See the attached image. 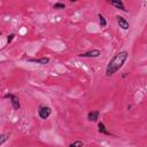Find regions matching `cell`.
<instances>
[{
    "label": "cell",
    "mask_w": 147,
    "mask_h": 147,
    "mask_svg": "<svg viewBox=\"0 0 147 147\" xmlns=\"http://www.w3.org/2000/svg\"><path fill=\"white\" fill-rule=\"evenodd\" d=\"M116 22H117V24L119 25V28L122 29V30H129V28H130V24H129V22L123 17V16H119V15H116Z\"/></svg>",
    "instance_id": "cell-5"
},
{
    "label": "cell",
    "mask_w": 147,
    "mask_h": 147,
    "mask_svg": "<svg viewBox=\"0 0 147 147\" xmlns=\"http://www.w3.org/2000/svg\"><path fill=\"white\" fill-rule=\"evenodd\" d=\"M29 61L31 62H34V63H38V64H47L49 63V59L48 57H39V59H30Z\"/></svg>",
    "instance_id": "cell-9"
},
{
    "label": "cell",
    "mask_w": 147,
    "mask_h": 147,
    "mask_svg": "<svg viewBox=\"0 0 147 147\" xmlns=\"http://www.w3.org/2000/svg\"><path fill=\"white\" fill-rule=\"evenodd\" d=\"M99 117H100V111L99 110H93V111H90L87 114V119L90 122H98Z\"/></svg>",
    "instance_id": "cell-6"
},
{
    "label": "cell",
    "mask_w": 147,
    "mask_h": 147,
    "mask_svg": "<svg viewBox=\"0 0 147 147\" xmlns=\"http://www.w3.org/2000/svg\"><path fill=\"white\" fill-rule=\"evenodd\" d=\"M109 3H110L111 6H114L115 8H117V9H121V10H123V11H127V9L125 8L123 1H119V0H111V1H109Z\"/></svg>",
    "instance_id": "cell-7"
},
{
    "label": "cell",
    "mask_w": 147,
    "mask_h": 147,
    "mask_svg": "<svg viewBox=\"0 0 147 147\" xmlns=\"http://www.w3.org/2000/svg\"><path fill=\"white\" fill-rule=\"evenodd\" d=\"M53 7H54L55 9H64V8H65V5L62 3V2H56V3H54Z\"/></svg>",
    "instance_id": "cell-13"
},
{
    "label": "cell",
    "mask_w": 147,
    "mask_h": 147,
    "mask_svg": "<svg viewBox=\"0 0 147 147\" xmlns=\"http://www.w3.org/2000/svg\"><path fill=\"white\" fill-rule=\"evenodd\" d=\"M51 113H52V110L47 106H39V108H38V115L41 119H47L51 116Z\"/></svg>",
    "instance_id": "cell-4"
},
{
    "label": "cell",
    "mask_w": 147,
    "mask_h": 147,
    "mask_svg": "<svg viewBox=\"0 0 147 147\" xmlns=\"http://www.w3.org/2000/svg\"><path fill=\"white\" fill-rule=\"evenodd\" d=\"M100 55H101L100 49H91V51H87L85 53L78 54L79 57H85V59H95V57H99Z\"/></svg>",
    "instance_id": "cell-2"
},
{
    "label": "cell",
    "mask_w": 147,
    "mask_h": 147,
    "mask_svg": "<svg viewBox=\"0 0 147 147\" xmlns=\"http://www.w3.org/2000/svg\"><path fill=\"white\" fill-rule=\"evenodd\" d=\"M98 18H99V24L101 28H106L107 26V21H106V17L102 15V14H98Z\"/></svg>",
    "instance_id": "cell-10"
},
{
    "label": "cell",
    "mask_w": 147,
    "mask_h": 147,
    "mask_svg": "<svg viewBox=\"0 0 147 147\" xmlns=\"http://www.w3.org/2000/svg\"><path fill=\"white\" fill-rule=\"evenodd\" d=\"M127 57H129V53L126 51H121L117 54H115L110 59V61L108 62V64H107L106 76L107 77H111L113 75H115L123 67V64L125 63V61L127 60Z\"/></svg>",
    "instance_id": "cell-1"
},
{
    "label": "cell",
    "mask_w": 147,
    "mask_h": 147,
    "mask_svg": "<svg viewBox=\"0 0 147 147\" xmlns=\"http://www.w3.org/2000/svg\"><path fill=\"white\" fill-rule=\"evenodd\" d=\"M9 138V133H1L0 136V146H2Z\"/></svg>",
    "instance_id": "cell-11"
},
{
    "label": "cell",
    "mask_w": 147,
    "mask_h": 147,
    "mask_svg": "<svg viewBox=\"0 0 147 147\" xmlns=\"http://www.w3.org/2000/svg\"><path fill=\"white\" fill-rule=\"evenodd\" d=\"M98 130H99L100 133H102V134H105V136H110V134H111V133L107 130L106 125H105L102 122H99V123H98Z\"/></svg>",
    "instance_id": "cell-8"
},
{
    "label": "cell",
    "mask_w": 147,
    "mask_h": 147,
    "mask_svg": "<svg viewBox=\"0 0 147 147\" xmlns=\"http://www.w3.org/2000/svg\"><path fill=\"white\" fill-rule=\"evenodd\" d=\"M14 38H15V34H14V33L8 34V37H7V44H10V42L14 40Z\"/></svg>",
    "instance_id": "cell-14"
},
{
    "label": "cell",
    "mask_w": 147,
    "mask_h": 147,
    "mask_svg": "<svg viewBox=\"0 0 147 147\" xmlns=\"http://www.w3.org/2000/svg\"><path fill=\"white\" fill-rule=\"evenodd\" d=\"M83 146H84V142L82 140H76V141L71 142L68 147H83Z\"/></svg>",
    "instance_id": "cell-12"
},
{
    "label": "cell",
    "mask_w": 147,
    "mask_h": 147,
    "mask_svg": "<svg viewBox=\"0 0 147 147\" xmlns=\"http://www.w3.org/2000/svg\"><path fill=\"white\" fill-rule=\"evenodd\" d=\"M5 96L9 99L10 105H11V107H13V109H14V110H18V109H20L21 103H20V99H18V96H17V95L9 93V94H6Z\"/></svg>",
    "instance_id": "cell-3"
}]
</instances>
